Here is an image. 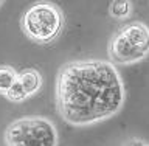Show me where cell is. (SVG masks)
<instances>
[{"instance_id": "1", "label": "cell", "mask_w": 149, "mask_h": 146, "mask_svg": "<svg viewBox=\"0 0 149 146\" xmlns=\"http://www.w3.org/2000/svg\"><path fill=\"white\" fill-rule=\"evenodd\" d=\"M124 103V86L112 62L72 61L56 79V109L64 121L87 126L113 117Z\"/></svg>"}, {"instance_id": "2", "label": "cell", "mask_w": 149, "mask_h": 146, "mask_svg": "<svg viewBox=\"0 0 149 146\" xmlns=\"http://www.w3.org/2000/svg\"><path fill=\"white\" fill-rule=\"evenodd\" d=\"M65 17L56 3L39 0L30 5L22 16V31L37 45H50L61 36Z\"/></svg>"}, {"instance_id": "3", "label": "cell", "mask_w": 149, "mask_h": 146, "mask_svg": "<svg viewBox=\"0 0 149 146\" xmlns=\"http://www.w3.org/2000/svg\"><path fill=\"white\" fill-rule=\"evenodd\" d=\"M149 54V28L143 22H130L121 27L109 44L112 64L127 65L143 61Z\"/></svg>"}, {"instance_id": "4", "label": "cell", "mask_w": 149, "mask_h": 146, "mask_svg": "<svg viewBox=\"0 0 149 146\" xmlns=\"http://www.w3.org/2000/svg\"><path fill=\"white\" fill-rule=\"evenodd\" d=\"M5 142L23 146H58L59 135L56 126L44 117H23L8 124Z\"/></svg>"}, {"instance_id": "5", "label": "cell", "mask_w": 149, "mask_h": 146, "mask_svg": "<svg viewBox=\"0 0 149 146\" xmlns=\"http://www.w3.org/2000/svg\"><path fill=\"white\" fill-rule=\"evenodd\" d=\"M17 79L20 81L28 96L36 95L42 89V82H44L42 81V75L36 68H23L22 72L17 73Z\"/></svg>"}, {"instance_id": "6", "label": "cell", "mask_w": 149, "mask_h": 146, "mask_svg": "<svg viewBox=\"0 0 149 146\" xmlns=\"http://www.w3.org/2000/svg\"><path fill=\"white\" fill-rule=\"evenodd\" d=\"M132 13V2L130 0H113L109 6V14L115 19H126Z\"/></svg>"}, {"instance_id": "7", "label": "cell", "mask_w": 149, "mask_h": 146, "mask_svg": "<svg viewBox=\"0 0 149 146\" xmlns=\"http://www.w3.org/2000/svg\"><path fill=\"white\" fill-rule=\"evenodd\" d=\"M17 79V72L9 65H0V95H5Z\"/></svg>"}, {"instance_id": "8", "label": "cell", "mask_w": 149, "mask_h": 146, "mask_svg": "<svg viewBox=\"0 0 149 146\" xmlns=\"http://www.w3.org/2000/svg\"><path fill=\"white\" fill-rule=\"evenodd\" d=\"M5 96H6L9 101H13V103H22V101H25L28 98L25 89H23V86L20 84L19 79H16V81L13 82V86L8 89V92L5 93Z\"/></svg>"}, {"instance_id": "9", "label": "cell", "mask_w": 149, "mask_h": 146, "mask_svg": "<svg viewBox=\"0 0 149 146\" xmlns=\"http://www.w3.org/2000/svg\"><path fill=\"white\" fill-rule=\"evenodd\" d=\"M126 146H143V142H140V140H132V142H129Z\"/></svg>"}, {"instance_id": "10", "label": "cell", "mask_w": 149, "mask_h": 146, "mask_svg": "<svg viewBox=\"0 0 149 146\" xmlns=\"http://www.w3.org/2000/svg\"><path fill=\"white\" fill-rule=\"evenodd\" d=\"M6 146H23V145H6Z\"/></svg>"}, {"instance_id": "11", "label": "cell", "mask_w": 149, "mask_h": 146, "mask_svg": "<svg viewBox=\"0 0 149 146\" xmlns=\"http://www.w3.org/2000/svg\"><path fill=\"white\" fill-rule=\"evenodd\" d=\"M143 146H149V145H144V143H143Z\"/></svg>"}]
</instances>
